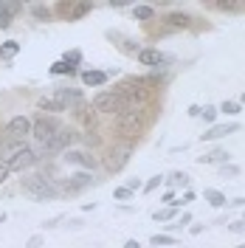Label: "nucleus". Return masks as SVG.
<instances>
[{"label":"nucleus","mask_w":245,"mask_h":248,"mask_svg":"<svg viewBox=\"0 0 245 248\" xmlns=\"http://www.w3.org/2000/svg\"><path fill=\"white\" fill-rule=\"evenodd\" d=\"M37 161L34 149L26 141H14V138H3L0 141V164L9 172H23Z\"/></svg>","instance_id":"nucleus-1"},{"label":"nucleus","mask_w":245,"mask_h":248,"mask_svg":"<svg viewBox=\"0 0 245 248\" xmlns=\"http://www.w3.org/2000/svg\"><path fill=\"white\" fill-rule=\"evenodd\" d=\"M93 107H96L99 113H118V116H121V113H130V110H135L121 90H101V93H96Z\"/></svg>","instance_id":"nucleus-2"},{"label":"nucleus","mask_w":245,"mask_h":248,"mask_svg":"<svg viewBox=\"0 0 245 248\" xmlns=\"http://www.w3.org/2000/svg\"><path fill=\"white\" fill-rule=\"evenodd\" d=\"M59 127H62V124H59L54 116H37L31 121V135H34V141H37L43 149H48Z\"/></svg>","instance_id":"nucleus-3"},{"label":"nucleus","mask_w":245,"mask_h":248,"mask_svg":"<svg viewBox=\"0 0 245 248\" xmlns=\"http://www.w3.org/2000/svg\"><path fill=\"white\" fill-rule=\"evenodd\" d=\"M23 192L31 195L34 200H51V198L59 195V189H57L48 178H43V175H29V178H23Z\"/></svg>","instance_id":"nucleus-4"},{"label":"nucleus","mask_w":245,"mask_h":248,"mask_svg":"<svg viewBox=\"0 0 245 248\" xmlns=\"http://www.w3.org/2000/svg\"><path fill=\"white\" fill-rule=\"evenodd\" d=\"M132 155V141H118L115 147H110V152L104 155V169L107 172H121Z\"/></svg>","instance_id":"nucleus-5"},{"label":"nucleus","mask_w":245,"mask_h":248,"mask_svg":"<svg viewBox=\"0 0 245 248\" xmlns=\"http://www.w3.org/2000/svg\"><path fill=\"white\" fill-rule=\"evenodd\" d=\"M71 99H76L71 90L57 88L54 93H48V96H43V99L37 102V107H40V110H51V113H62V110H68V102Z\"/></svg>","instance_id":"nucleus-6"},{"label":"nucleus","mask_w":245,"mask_h":248,"mask_svg":"<svg viewBox=\"0 0 245 248\" xmlns=\"http://www.w3.org/2000/svg\"><path fill=\"white\" fill-rule=\"evenodd\" d=\"M29 132H31V118H26V116H14L9 124H6V138L23 141Z\"/></svg>","instance_id":"nucleus-7"},{"label":"nucleus","mask_w":245,"mask_h":248,"mask_svg":"<svg viewBox=\"0 0 245 248\" xmlns=\"http://www.w3.org/2000/svg\"><path fill=\"white\" fill-rule=\"evenodd\" d=\"M138 62L147 65V68H166L169 57H166L163 51H158V48H141L138 51Z\"/></svg>","instance_id":"nucleus-8"},{"label":"nucleus","mask_w":245,"mask_h":248,"mask_svg":"<svg viewBox=\"0 0 245 248\" xmlns=\"http://www.w3.org/2000/svg\"><path fill=\"white\" fill-rule=\"evenodd\" d=\"M20 12H23V3H17V0H0V29H9L14 15H20Z\"/></svg>","instance_id":"nucleus-9"},{"label":"nucleus","mask_w":245,"mask_h":248,"mask_svg":"<svg viewBox=\"0 0 245 248\" xmlns=\"http://www.w3.org/2000/svg\"><path fill=\"white\" fill-rule=\"evenodd\" d=\"M73 141H76V132L71 130V127H59V130H57V135H54V141H51L48 152H62V149L71 147Z\"/></svg>","instance_id":"nucleus-10"},{"label":"nucleus","mask_w":245,"mask_h":248,"mask_svg":"<svg viewBox=\"0 0 245 248\" xmlns=\"http://www.w3.org/2000/svg\"><path fill=\"white\" fill-rule=\"evenodd\" d=\"M90 183H93V175H90V172H73V175L65 181V192L73 195V192H82V189L90 186Z\"/></svg>","instance_id":"nucleus-11"},{"label":"nucleus","mask_w":245,"mask_h":248,"mask_svg":"<svg viewBox=\"0 0 245 248\" xmlns=\"http://www.w3.org/2000/svg\"><path fill=\"white\" fill-rule=\"evenodd\" d=\"M118 127H121V132H127V135H138V132H141V127H144V121L135 116V110H130V113H121V118H118Z\"/></svg>","instance_id":"nucleus-12"},{"label":"nucleus","mask_w":245,"mask_h":248,"mask_svg":"<svg viewBox=\"0 0 245 248\" xmlns=\"http://www.w3.org/2000/svg\"><path fill=\"white\" fill-rule=\"evenodd\" d=\"M240 130V124L237 121H229V124H214L209 132H203V141H217V138H226V135H231V132Z\"/></svg>","instance_id":"nucleus-13"},{"label":"nucleus","mask_w":245,"mask_h":248,"mask_svg":"<svg viewBox=\"0 0 245 248\" xmlns=\"http://www.w3.org/2000/svg\"><path fill=\"white\" fill-rule=\"evenodd\" d=\"M65 161H68V164H76V166H85L87 172H90V169H93V164H96V161H93V155H87V152H79V149H76V152H68Z\"/></svg>","instance_id":"nucleus-14"},{"label":"nucleus","mask_w":245,"mask_h":248,"mask_svg":"<svg viewBox=\"0 0 245 248\" xmlns=\"http://www.w3.org/2000/svg\"><path fill=\"white\" fill-rule=\"evenodd\" d=\"M59 9H62V12H71V20H79V17L90 15L93 6H90V3H73V6H71V3H59Z\"/></svg>","instance_id":"nucleus-15"},{"label":"nucleus","mask_w":245,"mask_h":248,"mask_svg":"<svg viewBox=\"0 0 245 248\" xmlns=\"http://www.w3.org/2000/svg\"><path fill=\"white\" fill-rule=\"evenodd\" d=\"M229 152H226V149H212V152H209V155H200V158H197V164H229Z\"/></svg>","instance_id":"nucleus-16"},{"label":"nucleus","mask_w":245,"mask_h":248,"mask_svg":"<svg viewBox=\"0 0 245 248\" xmlns=\"http://www.w3.org/2000/svg\"><path fill=\"white\" fill-rule=\"evenodd\" d=\"M192 23V17L186 15V12H172V15H166V26L169 29H186Z\"/></svg>","instance_id":"nucleus-17"},{"label":"nucleus","mask_w":245,"mask_h":248,"mask_svg":"<svg viewBox=\"0 0 245 248\" xmlns=\"http://www.w3.org/2000/svg\"><path fill=\"white\" fill-rule=\"evenodd\" d=\"M82 82L87 85V88H96V85L107 82V73H104V71H85V73H82Z\"/></svg>","instance_id":"nucleus-18"},{"label":"nucleus","mask_w":245,"mask_h":248,"mask_svg":"<svg viewBox=\"0 0 245 248\" xmlns=\"http://www.w3.org/2000/svg\"><path fill=\"white\" fill-rule=\"evenodd\" d=\"M203 198L209 200V203H212L214 209L226 206V195H223V192H217V189H206V192H203Z\"/></svg>","instance_id":"nucleus-19"},{"label":"nucleus","mask_w":245,"mask_h":248,"mask_svg":"<svg viewBox=\"0 0 245 248\" xmlns=\"http://www.w3.org/2000/svg\"><path fill=\"white\" fill-rule=\"evenodd\" d=\"M31 15L37 17V20L45 23V20H51V9L48 6H43V3H31Z\"/></svg>","instance_id":"nucleus-20"},{"label":"nucleus","mask_w":245,"mask_h":248,"mask_svg":"<svg viewBox=\"0 0 245 248\" xmlns=\"http://www.w3.org/2000/svg\"><path fill=\"white\" fill-rule=\"evenodd\" d=\"M217 110H223L226 116H237V113H243V104H240V102H223Z\"/></svg>","instance_id":"nucleus-21"},{"label":"nucleus","mask_w":245,"mask_h":248,"mask_svg":"<svg viewBox=\"0 0 245 248\" xmlns=\"http://www.w3.org/2000/svg\"><path fill=\"white\" fill-rule=\"evenodd\" d=\"M132 15H135V20H152L155 17V9L152 6H135Z\"/></svg>","instance_id":"nucleus-22"},{"label":"nucleus","mask_w":245,"mask_h":248,"mask_svg":"<svg viewBox=\"0 0 245 248\" xmlns=\"http://www.w3.org/2000/svg\"><path fill=\"white\" fill-rule=\"evenodd\" d=\"M175 215H178V209L175 206H169V209H161V212H155V223H166V220H175Z\"/></svg>","instance_id":"nucleus-23"},{"label":"nucleus","mask_w":245,"mask_h":248,"mask_svg":"<svg viewBox=\"0 0 245 248\" xmlns=\"http://www.w3.org/2000/svg\"><path fill=\"white\" fill-rule=\"evenodd\" d=\"M149 243H152V246H178V240H175V237H169V234H155Z\"/></svg>","instance_id":"nucleus-24"},{"label":"nucleus","mask_w":245,"mask_h":248,"mask_svg":"<svg viewBox=\"0 0 245 248\" xmlns=\"http://www.w3.org/2000/svg\"><path fill=\"white\" fill-rule=\"evenodd\" d=\"M237 175H240V166H234V164L220 166V178H237Z\"/></svg>","instance_id":"nucleus-25"},{"label":"nucleus","mask_w":245,"mask_h":248,"mask_svg":"<svg viewBox=\"0 0 245 248\" xmlns=\"http://www.w3.org/2000/svg\"><path fill=\"white\" fill-rule=\"evenodd\" d=\"M17 51H20V43H14V40H9V43L0 45V54H6V57H14Z\"/></svg>","instance_id":"nucleus-26"},{"label":"nucleus","mask_w":245,"mask_h":248,"mask_svg":"<svg viewBox=\"0 0 245 248\" xmlns=\"http://www.w3.org/2000/svg\"><path fill=\"white\" fill-rule=\"evenodd\" d=\"M200 116L206 118L209 124L214 127V118H217V107H212V104H206V107H200Z\"/></svg>","instance_id":"nucleus-27"},{"label":"nucleus","mask_w":245,"mask_h":248,"mask_svg":"<svg viewBox=\"0 0 245 248\" xmlns=\"http://www.w3.org/2000/svg\"><path fill=\"white\" fill-rule=\"evenodd\" d=\"M51 73H54V76H59V73H73V68L68 65V62H54V65H51Z\"/></svg>","instance_id":"nucleus-28"},{"label":"nucleus","mask_w":245,"mask_h":248,"mask_svg":"<svg viewBox=\"0 0 245 248\" xmlns=\"http://www.w3.org/2000/svg\"><path fill=\"white\" fill-rule=\"evenodd\" d=\"M62 62H68L71 68H73V65H79V62H82V51H68Z\"/></svg>","instance_id":"nucleus-29"},{"label":"nucleus","mask_w":245,"mask_h":248,"mask_svg":"<svg viewBox=\"0 0 245 248\" xmlns=\"http://www.w3.org/2000/svg\"><path fill=\"white\" fill-rule=\"evenodd\" d=\"M217 9H223V12H237V9H240V3H234V0H220V3H217Z\"/></svg>","instance_id":"nucleus-30"},{"label":"nucleus","mask_w":245,"mask_h":248,"mask_svg":"<svg viewBox=\"0 0 245 248\" xmlns=\"http://www.w3.org/2000/svg\"><path fill=\"white\" fill-rule=\"evenodd\" d=\"M192 200H195V192H192V189H186V192H183V198L175 200V206H189Z\"/></svg>","instance_id":"nucleus-31"},{"label":"nucleus","mask_w":245,"mask_h":248,"mask_svg":"<svg viewBox=\"0 0 245 248\" xmlns=\"http://www.w3.org/2000/svg\"><path fill=\"white\" fill-rule=\"evenodd\" d=\"M130 195H132V192L127 189V186H121V189H115V192H113V198H115V200H127Z\"/></svg>","instance_id":"nucleus-32"},{"label":"nucleus","mask_w":245,"mask_h":248,"mask_svg":"<svg viewBox=\"0 0 245 248\" xmlns=\"http://www.w3.org/2000/svg\"><path fill=\"white\" fill-rule=\"evenodd\" d=\"M186 223H192V215H189V212H186V215H180V220H178V223H169V226H172V229H178V226L183 229Z\"/></svg>","instance_id":"nucleus-33"},{"label":"nucleus","mask_w":245,"mask_h":248,"mask_svg":"<svg viewBox=\"0 0 245 248\" xmlns=\"http://www.w3.org/2000/svg\"><path fill=\"white\" fill-rule=\"evenodd\" d=\"M161 181H163V178L158 175V178H152V181L144 183V189H147V192H152V189H158V186H161Z\"/></svg>","instance_id":"nucleus-34"},{"label":"nucleus","mask_w":245,"mask_h":248,"mask_svg":"<svg viewBox=\"0 0 245 248\" xmlns=\"http://www.w3.org/2000/svg\"><path fill=\"white\" fill-rule=\"evenodd\" d=\"M127 189H130V192L141 189V181H138V178H130V181H127Z\"/></svg>","instance_id":"nucleus-35"},{"label":"nucleus","mask_w":245,"mask_h":248,"mask_svg":"<svg viewBox=\"0 0 245 248\" xmlns=\"http://www.w3.org/2000/svg\"><path fill=\"white\" fill-rule=\"evenodd\" d=\"M229 229H231V232H245V223H243V220H237V223H231Z\"/></svg>","instance_id":"nucleus-36"},{"label":"nucleus","mask_w":245,"mask_h":248,"mask_svg":"<svg viewBox=\"0 0 245 248\" xmlns=\"http://www.w3.org/2000/svg\"><path fill=\"white\" fill-rule=\"evenodd\" d=\"M163 203H166V206H175V195H172V192H166V195H163Z\"/></svg>","instance_id":"nucleus-37"},{"label":"nucleus","mask_w":245,"mask_h":248,"mask_svg":"<svg viewBox=\"0 0 245 248\" xmlns=\"http://www.w3.org/2000/svg\"><path fill=\"white\" fill-rule=\"evenodd\" d=\"M40 243H43V237H31L29 240V248H40Z\"/></svg>","instance_id":"nucleus-38"},{"label":"nucleus","mask_w":245,"mask_h":248,"mask_svg":"<svg viewBox=\"0 0 245 248\" xmlns=\"http://www.w3.org/2000/svg\"><path fill=\"white\" fill-rule=\"evenodd\" d=\"M6 178H9V169H6V166H3V164H0V183H3V181H6Z\"/></svg>","instance_id":"nucleus-39"},{"label":"nucleus","mask_w":245,"mask_h":248,"mask_svg":"<svg viewBox=\"0 0 245 248\" xmlns=\"http://www.w3.org/2000/svg\"><path fill=\"white\" fill-rule=\"evenodd\" d=\"M189 116H200V104H192L189 107Z\"/></svg>","instance_id":"nucleus-40"},{"label":"nucleus","mask_w":245,"mask_h":248,"mask_svg":"<svg viewBox=\"0 0 245 248\" xmlns=\"http://www.w3.org/2000/svg\"><path fill=\"white\" fill-rule=\"evenodd\" d=\"M229 206H245V198H237V200H229Z\"/></svg>","instance_id":"nucleus-41"},{"label":"nucleus","mask_w":245,"mask_h":248,"mask_svg":"<svg viewBox=\"0 0 245 248\" xmlns=\"http://www.w3.org/2000/svg\"><path fill=\"white\" fill-rule=\"evenodd\" d=\"M124 248H141V243L138 240H130V243H124Z\"/></svg>","instance_id":"nucleus-42"},{"label":"nucleus","mask_w":245,"mask_h":248,"mask_svg":"<svg viewBox=\"0 0 245 248\" xmlns=\"http://www.w3.org/2000/svg\"><path fill=\"white\" fill-rule=\"evenodd\" d=\"M243 104H245V93H243Z\"/></svg>","instance_id":"nucleus-43"},{"label":"nucleus","mask_w":245,"mask_h":248,"mask_svg":"<svg viewBox=\"0 0 245 248\" xmlns=\"http://www.w3.org/2000/svg\"><path fill=\"white\" fill-rule=\"evenodd\" d=\"M237 248H245V246H237Z\"/></svg>","instance_id":"nucleus-44"}]
</instances>
